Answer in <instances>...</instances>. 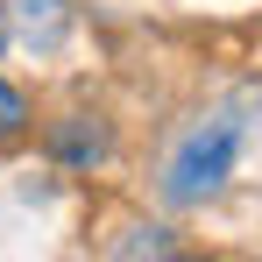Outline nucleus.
Returning <instances> with one entry per match:
<instances>
[{
  "instance_id": "f257e3e1",
  "label": "nucleus",
  "mask_w": 262,
  "mask_h": 262,
  "mask_svg": "<svg viewBox=\"0 0 262 262\" xmlns=\"http://www.w3.org/2000/svg\"><path fill=\"white\" fill-rule=\"evenodd\" d=\"M241 142H248V121H241V114H220V121H206V128H191V142L177 149L170 184H163V191H170L177 206L220 199L227 177H234V163H241Z\"/></svg>"
},
{
  "instance_id": "f03ea898",
  "label": "nucleus",
  "mask_w": 262,
  "mask_h": 262,
  "mask_svg": "<svg viewBox=\"0 0 262 262\" xmlns=\"http://www.w3.org/2000/svg\"><path fill=\"white\" fill-rule=\"evenodd\" d=\"M106 149H114V142H106V128H99L92 114H71L64 128L50 135V156H57V163H71V170H92V163H106Z\"/></svg>"
},
{
  "instance_id": "7ed1b4c3",
  "label": "nucleus",
  "mask_w": 262,
  "mask_h": 262,
  "mask_svg": "<svg viewBox=\"0 0 262 262\" xmlns=\"http://www.w3.org/2000/svg\"><path fill=\"white\" fill-rule=\"evenodd\" d=\"M21 128H29V99L0 78V142H7V135H21Z\"/></svg>"
}]
</instances>
